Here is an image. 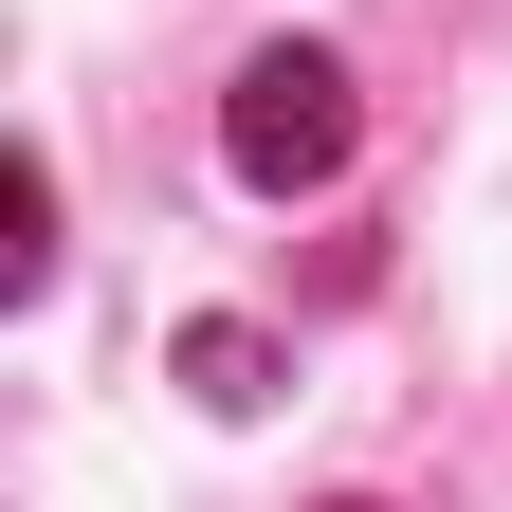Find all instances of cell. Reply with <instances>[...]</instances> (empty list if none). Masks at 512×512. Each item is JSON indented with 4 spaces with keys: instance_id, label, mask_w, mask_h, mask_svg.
Segmentation results:
<instances>
[{
    "instance_id": "1",
    "label": "cell",
    "mask_w": 512,
    "mask_h": 512,
    "mask_svg": "<svg viewBox=\"0 0 512 512\" xmlns=\"http://www.w3.org/2000/svg\"><path fill=\"white\" fill-rule=\"evenodd\" d=\"M220 147H238V183H275V202H293V183H330L348 165V74H330V55H256V74H238V110H220Z\"/></svg>"
}]
</instances>
